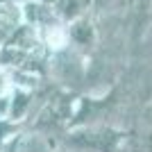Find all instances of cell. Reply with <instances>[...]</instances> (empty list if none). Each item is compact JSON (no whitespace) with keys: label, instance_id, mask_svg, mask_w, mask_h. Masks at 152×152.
I'll return each instance as SVG.
<instances>
[{"label":"cell","instance_id":"obj_3","mask_svg":"<svg viewBox=\"0 0 152 152\" xmlns=\"http://www.w3.org/2000/svg\"><path fill=\"white\" fill-rule=\"evenodd\" d=\"M139 152H152V136H145V139H141V148Z\"/></svg>","mask_w":152,"mask_h":152},{"label":"cell","instance_id":"obj_4","mask_svg":"<svg viewBox=\"0 0 152 152\" xmlns=\"http://www.w3.org/2000/svg\"><path fill=\"white\" fill-rule=\"evenodd\" d=\"M7 89V84H5V75H0V93Z\"/></svg>","mask_w":152,"mask_h":152},{"label":"cell","instance_id":"obj_2","mask_svg":"<svg viewBox=\"0 0 152 152\" xmlns=\"http://www.w3.org/2000/svg\"><path fill=\"white\" fill-rule=\"evenodd\" d=\"M89 0H59V12L64 16H75L80 9H84Z\"/></svg>","mask_w":152,"mask_h":152},{"label":"cell","instance_id":"obj_1","mask_svg":"<svg viewBox=\"0 0 152 152\" xmlns=\"http://www.w3.org/2000/svg\"><path fill=\"white\" fill-rule=\"evenodd\" d=\"M16 23H18V12H16V7H14V5L0 7V27H9V30H14Z\"/></svg>","mask_w":152,"mask_h":152}]
</instances>
